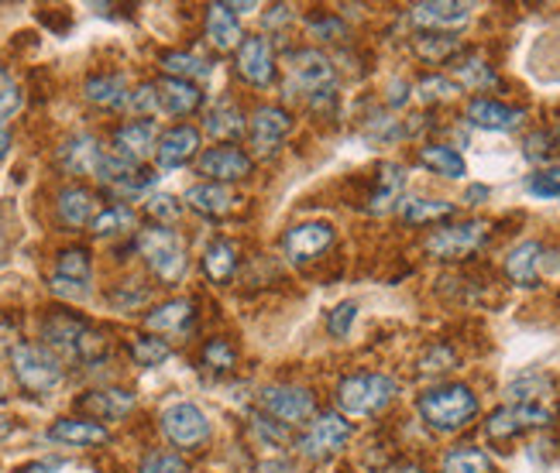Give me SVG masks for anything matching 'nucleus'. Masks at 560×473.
<instances>
[{
    "instance_id": "obj_1",
    "label": "nucleus",
    "mask_w": 560,
    "mask_h": 473,
    "mask_svg": "<svg viewBox=\"0 0 560 473\" xmlns=\"http://www.w3.org/2000/svg\"><path fill=\"white\" fill-rule=\"evenodd\" d=\"M45 346L52 351L59 360H72V364H93L107 354V340L104 333H96L93 327H86L83 319L69 316V312H52L42 327Z\"/></svg>"
},
{
    "instance_id": "obj_2",
    "label": "nucleus",
    "mask_w": 560,
    "mask_h": 473,
    "mask_svg": "<svg viewBox=\"0 0 560 473\" xmlns=\"http://www.w3.org/2000/svg\"><path fill=\"white\" fill-rule=\"evenodd\" d=\"M420 415L436 433H457L478 415V398L468 385H441L420 394Z\"/></svg>"
},
{
    "instance_id": "obj_3",
    "label": "nucleus",
    "mask_w": 560,
    "mask_h": 473,
    "mask_svg": "<svg viewBox=\"0 0 560 473\" xmlns=\"http://www.w3.org/2000/svg\"><path fill=\"white\" fill-rule=\"evenodd\" d=\"M138 251L144 258V264H149L155 275L162 282H179L186 275V244L176 230H168V227H149V230H141L138 234Z\"/></svg>"
},
{
    "instance_id": "obj_4",
    "label": "nucleus",
    "mask_w": 560,
    "mask_h": 473,
    "mask_svg": "<svg viewBox=\"0 0 560 473\" xmlns=\"http://www.w3.org/2000/svg\"><path fill=\"white\" fill-rule=\"evenodd\" d=\"M11 367L24 391L48 394L62 385V360L45 343H18V351L11 354Z\"/></svg>"
},
{
    "instance_id": "obj_5",
    "label": "nucleus",
    "mask_w": 560,
    "mask_h": 473,
    "mask_svg": "<svg viewBox=\"0 0 560 473\" xmlns=\"http://www.w3.org/2000/svg\"><path fill=\"white\" fill-rule=\"evenodd\" d=\"M396 398V381L385 375H354L340 381L337 405L348 415H375Z\"/></svg>"
},
{
    "instance_id": "obj_6",
    "label": "nucleus",
    "mask_w": 560,
    "mask_h": 473,
    "mask_svg": "<svg viewBox=\"0 0 560 473\" xmlns=\"http://www.w3.org/2000/svg\"><path fill=\"white\" fill-rule=\"evenodd\" d=\"M348 439H351V422L337 412H320L310 422V429L300 436V450L310 460H327L345 450Z\"/></svg>"
},
{
    "instance_id": "obj_7",
    "label": "nucleus",
    "mask_w": 560,
    "mask_h": 473,
    "mask_svg": "<svg viewBox=\"0 0 560 473\" xmlns=\"http://www.w3.org/2000/svg\"><path fill=\"white\" fill-rule=\"evenodd\" d=\"M162 433L179 450H192V446H203L210 439V422L203 409L192 402H176L162 412Z\"/></svg>"
},
{
    "instance_id": "obj_8",
    "label": "nucleus",
    "mask_w": 560,
    "mask_h": 473,
    "mask_svg": "<svg viewBox=\"0 0 560 473\" xmlns=\"http://www.w3.org/2000/svg\"><path fill=\"white\" fill-rule=\"evenodd\" d=\"M285 76H289V93H330L334 86V66L324 52L316 48H303V52H292L285 62Z\"/></svg>"
},
{
    "instance_id": "obj_9",
    "label": "nucleus",
    "mask_w": 560,
    "mask_h": 473,
    "mask_svg": "<svg viewBox=\"0 0 560 473\" xmlns=\"http://www.w3.org/2000/svg\"><path fill=\"white\" fill-rule=\"evenodd\" d=\"M489 237V227L481 220H468V223H454V227H441L436 234H430L427 240V251L433 258H444V261H457V258H468L475 255L478 247Z\"/></svg>"
},
{
    "instance_id": "obj_10",
    "label": "nucleus",
    "mask_w": 560,
    "mask_h": 473,
    "mask_svg": "<svg viewBox=\"0 0 560 473\" xmlns=\"http://www.w3.org/2000/svg\"><path fill=\"white\" fill-rule=\"evenodd\" d=\"M114 152H104L101 141H96L93 134H77V138H69L62 144V152H59V162L69 168V172H77V176H93L96 182L104 179V172L110 165Z\"/></svg>"
},
{
    "instance_id": "obj_11",
    "label": "nucleus",
    "mask_w": 560,
    "mask_h": 473,
    "mask_svg": "<svg viewBox=\"0 0 560 473\" xmlns=\"http://www.w3.org/2000/svg\"><path fill=\"white\" fill-rule=\"evenodd\" d=\"M261 409L272 418H279L282 426H296V422H306L313 415V394L306 388H292V385H272L261 394Z\"/></svg>"
},
{
    "instance_id": "obj_12",
    "label": "nucleus",
    "mask_w": 560,
    "mask_h": 473,
    "mask_svg": "<svg viewBox=\"0 0 560 473\" xmlns=\"http://www.w3.org/2000/svg\"><path fill=\"white\" fill-rule=\"evenodd\" d=\"M200 176H207L210 182H237L252 176V155H245L241 147L221 144L210 147V152L200 155Z\"/></svg>"
},
{
    "instance_id": "obj_13",
    "label": "nucleus",
    "mask_w": 560,
    "mask_h": 473,
    "mask_svg": "<svg viewBox=\"0 0 560 473\" xmlns=\"http://www.w3.org/2000/svg\"><path fill=\"white\" fill-rule=\"evenodd\" d=\"M292 128V120L282 107H261L255 117H252V147H255V155L258 158H272L285 134Z\"/></svg>"
},
{
    "instance_id": "obj_14",
    "label": "nucleus",
    "mask_w": 560,
    "mask_h": 473,
    "mask_svg": "<svg viewBox=\"0 0 560 473\" xmlns=\"http://www.w3.org/2000/svg\"><path fill=\"white\" fill-rule=\"evenodd\" d=\"M159 147V131L152 120H131L114 131V155L131 165H141Z\"/></svg>"
},
{
    "instance_id": "obj_15",
    "label": "nucleus",
    "mask_w": 560,
    "mask_h": 473,
    "mask_svg": "<svg viewBox=\"0 0 560 473\" xmlns=\"http://www.w3.org/2000/svg\"><path fill=\"white\" fill-rule=\"evenodd\" d=\"M334 240V227L330 223H300L285 234V255L289 261L306 264L313 258H320Z\"/></svg>"
},
{
    "instance_id": "obj_16",
    "label": "nucleus",
    "mask_w": 560,
    "mask_h": 473,
    "mask_svg": "<svg viewBox=\"0 0 560 473\" xmlns=\"http://www.w3.org/2000/svg\"><path fill=\"white\" fill-rule=\"evenodd\" d=\"M237 72L252 86H269L276 80V56L265 38H245L237 48Z\"/></svg>"
},
{
    "instance_id": "obj_17",
    "label": "nucleus",
    "mask_w": 560,
    "mask_h": 473,
    "mask_svg": "<svg viewBox=\"0 0 560 473\" xmlns=\"http://www.w3.org/2000/svg\"><path fill=\"white\" fill-rule=\"evenodd\" d=\"M409 17L427 32H457L471 21L468 4H454V0H430V4H417Z\"/></svg>"
},
{
    "instance_id": "obj_18",
    "label": "nucleus",
    "mask_w": 560,
    "mask_h": 473,
    "mask_svg": "<svg viewBox=\"0 0 560 473\" xmlns=\"http://www.w3.org/2000/svg\"><path fill=\"white\" fill-rule=\"evenodd\" d=\"M200 152V131L189 128V123H179V128L165 131L159 138V147H155V158L162 168H183L186 162H192Z\"/></svg>"
},
{
    "instance_id": "obj_19",
    "label": "nucleus",
    "mask_w": 560,
    "mask_h": 473,
    "mask_svg": "<svg viewBox=\"0 0 560 473\" xmlns=\"http://www.w3.org/2000/svg\"><path fill=\"white\" fill-rule=\"evenodd\" d=\"M468 120L475 128H485V131H516L520 123L526 120V110L520 107H505V104H495V99H471L468 104Z\"/></svg>"
},
{
    "instance_id": "obj_20",
    "label": "nucleus",
    "mask_w": 560,
    "mask_h": 473,
    "mask_svg": "<svg viewBox=\"0 0 560 473\" xmlns=\"http://www.w3.org/2000/svg\"><path fill=\"white\" fill-rule=\"evenodd\" d=\"M540 258H544V247L537 240H523V244L513 247V251H509L505 275L513 279L520 288H533L540 282Z\"/></svg>"
},
{
    "instance_id": "obj_21",
    "label": "nucleus",
    "mask_w": 560,
    "mask_h": 473,
    "mask_svg": "<svg viewBox=\"0 0 560 473\" xmlns=\"http://www.w3.org/2000/svg\"><path fill=\"white\" fill-rule=\"evenodd\" d=\"M186 206L217 220V216H228L237 206V196L221 182H200V186L186 189Z\"/></svg>"
},
{
    "instance_id": "obj_22",
    "label": "nucleus",
    "mask_w": 560,
    "mask_h": 473,
    "mask_svg": "<svg viewBox=\"0 0 560 473\" xmlns=\"http://www.w3.org/2000/svg\"><path fill=\"white\" fill-rule=\"evenodd\" d=\"M207 42L217 48V52H231V48H241V24L237 14L228 4H210L207 8Z\"/></svg>"
},
{
    "instance_id": "obj_23",
    "label": "nucleus",
    "mask_w": 560,
    "mask_h": 473,
    "mask_svg": "<svg viewBox=\"0 0 560 473\" xmlns=\"http://www.w3.org/2000/svg\"><path fill=\"white\" fill-rule=\"evenodd\" d=\"M144 327L155 330V333H168V336H179L192 327V303L189 298H173V303H162L155 306L149 316H144Z\"/></svg>"
},
{
    "instance_id": "obj_24",
    "label": "nucleus",
    "mask_w": 560,
    "mask_h": 473,
    "mask_svg": "<svg viewBox=\"0 0 560 473\" xmlns=\"http://www.w3.org/2000/svg\"><path fill=\"white\" fill-rule=\"evenodd\" d=\"M155 86H159V107L168 117H186L203 104V93L186 80H162Z\"/></svg>"
},
{
    "instance_id": "obj_25",
    "label": "nucleus",
    "mask_w": 560,
    "mask_h": 473,
    "mask_svg": "<svg viewBox=\"0 0 560 473\" xmlns=\"http://www.w3.org/2000/svg\"><path fill=\"white\" fill-rule=\"evenodd\" d=\"M402 192H406V168L396 165V162H385L378 168V189L372 196V206L369 213H388V210H396L402 206Z\"/></svg>"
},
{
    "instance_id": "obj_26",
    "label": "nucleus",
    "mask_w": 560,
    "mask_h": 473,
    "mask_svg": "<svg viewBox=\"0 0 560 473\" xmlns=\"http://www.w3.org/2000/svg\"><path fill=\"white\" fill-rule=\"evenodd\" d=\"M83 412H90L93 418H104V422H114V418H125L131 409H135V394L131 391H120V388H107V391H90L83 402H80Z\"/></svg>"
},
{
    "instance_id": "obj_27",
    "label": "nucleus",
    "mask_w": 560,
    "mask_h": 473,
    "mask_svg": "<svg viewBox=\"0 0 560 473\" xmlns=\"http://www.w3.org/2000/svg\"><path fill=\"white\" fill-rule=\"evenodd\" d=\"M48 439L66 442V446H101L107 442V429L101 422H90V418H59L56 426L48 429Z\"/></svg>"
},
{
    "instance_id": "obj_28",
    "label": "nucleus",
    "mask_w": 560,
    "mask_h": 473,
    "mask_svg": "<svg viewBox=\"0 0 560 473\" xmlns=\"http://www.w3.org/2000/svg\"><path fill=\"white\" fill-rule=\"evenodd\" d=\"M96 216V196L83 186H66L59 192V220L69 227H90Z\"/></svg>"
},
{
    "instance_id": "obj_29",
    "label": "nucleus",
    "mask_w": 560,
    "mask_h": 473,
    "mask_svg": "<svg viewBox=\"0 0 560 473\" xmlns=\"http://www.w3.org/2000/svg\"><path fill=\"white\" fill-rule=\"evenodd\" d=\"M83 93H86L90 104L104 107V110L128 107V99H131L128 80H125V76H93V80H86Z\"/></svg>"
},
{
    "instance_id": "obj_30",
    "label": "nucleus",
    "mask_w": 560,
    "mask_h": 473,
    "mask_svg": "<svg viewBox=\"0 0 560 473\" xmlns=\"http://www.w3.org/2000/svg\"><path fill=\"white\" fill-rule=\"evenodd\" d=\"M234 268H237V251H234L231 240H213L203 251V271H207L210 282H217V285L231 282Z\"/></svg>"
},
{
    "instance_id": "obj_31",
    "label": "nucleus",
    "mask_w": 560,
    "mask_h": 473,
    "mask_svg": "<svg viewBox=\"0 0 560 473\" xmlns=\"http://www.w3.org/2000/svg\"><path fill=\"white\" fill-rule=\"evenodd\" d=\"M420 162L430 172H436V176H444V179H460L468 172L465 158H460L454 147H447V144H427V147H420Z\"/></svg>"
},
{
    "instance_id": "obj_32",
    "label": "nucleus",
    "mask_w": 560,
    "mask_h": 473,
    "mask_svg": "<svg viewBox=\"0 0 560 473\" xmlns=\"http://www.w3.org/2000/svg\"><path fill=\"white\" fill-rule=\"evenodd\" d=\"M207 131L213 134V138H221V141H234V138H241L245 134V114H241L234 104H217L210 114H207Z\"/></svg>"
},
{
    "instance_id": "obj_33",
    "label": "nucleus",
    "mask_w": 560,
    "mask_h": 473,
    "mask_svg": "<svg viewBox=\"0 0 560 473\" xmlns=\"http://www.w3.org/2000/svg\"><path fill=\"white\" fill-rule=\"evenodd\" d=\"M553 394V381L544 375H526L509 385V405H547Z\"/></svg>"
},
{
    "instance_id": "obj_34",
    "label": "nucleus",
    "mask_w": 560,
    "mask_h": 473,
    "mask_svg": "<svg viewBox=\"0 0 560 473\" xmlns=\"http://www.w3.org/2000/svg\"><path fill=\"white\" fill-rule=\"evenodd\" d=\"M454 76H457V86H471V90H485V86H495L499 76L495 69L485 62L481 56H465L454 62Z\"/></svg>"
},
{
    "instance_id": "obj_35",
    "label": "nucleus",
    "mask_w": 560,
    "mask_h": 473,
    "mask_svg": "<svg viewBox=\"0 0 560 473\" xmlns=\"http://www.w3.org/2000/svg\"><path fill=\"white\" fill-rule=\"evenodd\" d=\"M162 69L168 72V80H207L210 76V66L197 56H189V52H165L162 59Z\"/></svg>"
},
{
    "instance_id": "obj_36",
    "label": "nucleus",
    "mask_w": 560,
    "mask_h": 473,
    "mask_svg": "<svg viewBox=\"0 0 560 473\" xmlns=\"http://www.w3.org/2000/svg\"><path fill=\"white\" fill-rule=\"evenodd\" d=\"M90 230L96 237H110V234H128L135 230V210L131 206H107L93 216L90 223Z\"/></svg>"
},
{
    "instance_id": "obj_37",
    "label": "nucleus",
    "mask_w": 560,
    "mask_h": 473,
    "mask_svg": "<svg viewBox=\"0 0 560 473\" xmlns=\"http://www.w3.org/2000/svg\"><path fill=\"white\" fill-rule=\"evenodd\" d=\"M444 473H492V460L478 446H457L444 457Z\"/></svg>"
},
{
    "instance_id": "obj_38",
    "label": "nucleus",
    "mask_w": 560,
    "mask_h": 473,
    "mask_svg": "<svg viewBox=\"0 0 560 473\" xmlns=\"http://www.w3.org/2000/svg\"><path fill=\"white\" fill-rule=\"evenodd\" d=\"M399 210L409 223H433L447 220L454 213V203H444V199H402Z\"/></svg>"
},
{
    "instance_id": "obj_39",
    "label": "nucleus",
    "mask_w": 560,
    "mask_h": 473,
    "mask_svg": "<svg viewBox=\"0 0 560 473\" xmlns=\"http://www.w3.org/2000/svg\"><path fill=\"white\" fill-rule=\"evenodd\" d=\"M131 357L138 367H159L165 364L168 357H173V351H168V343L165 340H155V336H138L131 343Z\"/></svg>"
},
{
    "instance_id": "obj_40",
    "label": "nucleus",
    "mask_w": 560,
    "mask_h": 473,
    "mask_svg": "<svg viewBox=\"0 0 560 473\" xmlns=\"http://www.w3.org/2000/svg\"><path fill=\"white\" fill-rule=\"evenodd\" d=\"M56 275L69 279V282H83L90 285V275H93V268H90V255L80 251V247H72V251H62L59 255V271Z\"/></svg>"
},
{
    "instance_id": "obj_41",
    "label": "nucleus",
    "mask_w": 560,
    "mask_h": 473,
    "mask_svg": "<svg viewBox=\"0 0 560 473\" xmlns=\"http://www.w3.org/2000/svg\"><path fill=\"white\" fill-rule=\"evenodd\" d=\"M457 93H460V86L447 76H427L417 83V96L423 104H447V99H454Z\"/></svg>"
},
{
    "instance_id": "obj_42",
    "label": "nucleus",
    "mask_w": 560,
    "mask_h": 473,
    "mask_svg": "<svg viewBox=\"0 0 560 473\" xmlns=\"http://www.w3.org/2000/svg\"><path fill=\"white\" fill-rule=\"evenodd\" d=\"M144 213H149V216L155 220V227H165V223H176V220H179L183 206L176 203L173 196L159 192V196H149V199H144Z\"/></svg>"
},
{
    "instance_id": "obj_43",
    "label": "nucleus",
    "mask_w": 560,
    "mask_h": 473,
    "mask_svg": "<svg viewBox=\"0 0 560 473\" xmlns=\"http://www.w3.org/2000/svg\"><path fill=\"white\" fill-rule=\"evenodd\" d=\"M526 192L540 199H560V168H540L526 179Z\"/></svg>"
},
{
    "instance_id": "obj_44",
    "label": "nucleus",
    "mask_w": 560,
    "mask_h": 473,
    "mask_svg": "<svg viewBox=\"0 0 560 473\" xmlns=\"http://www.w3.org/2000/svg\"><path fill=\"white\" fill-rule=\"evenodd\" d=\"M128 110H131V114H141V117H155V114H162V107H159V86H155V83H141V86L131 93V99H128Z\"/></svg>"
},
{
    "instance_id": "obj_45",
    "label": "nucleus",
    "mask_w": 560,
    "mask_h": 473,
    "mask_svg": "<svg viewBox=\"0 0 560 473\" xmlns=\"http://www.w3.org/2000/svg\"><path fill=\"white\" fill-rule=\"evenodd\" d=\"M417 52L423 59H430V62H444V59H451L457 52V38H430V35H423L417 42Z\"/></svg>"
},
{
    "instance_id": "obj_46",
    "label": "nucleus",
    "mask_w": 560,
    "mask_h": 473,
    "mask_svg": "<svg viewBox=\"0 0 560 473\" xmlns=\"http://www.w3.org/2000/svg\"><path fill=\"white\" fill-rule=\"evenodd\" d=\"M138 473H186V460L176 453H149L141 460Z\"/></svg>"
},
{
    "instance_id": "obj_47",
    "label": "nucleus",
    "mask_w": 560,
    "mask_h": 473,
    "mask_svg": "<svg viewBox=\"0 0 560 473\" xmlns=\"http://www.w3.org/2000/svg\"><path fill=\"white\" fill-rule=\"evenodd\" d=\"M18 107H21V90H18V83L8 76V72L0 69V123H4L8 117H14Z\"/></svg>"
},
{
    "instance_id": "obj_48",
    "label": "nucleus",
    "mask_w": 560,
    "mask_h": 473,
    "mask_svg": "<svg viewBox=\"0 0 560 473\" xmlns=\"http://www.w3.org/2000/svg\"><path fill=\"white\" fill-rule=\"evenodd\" d=\"M234 351H231V343H224V340H210L207 346H203V364L207 367H213V370H231L234 367Z\"/></svg>"
},
{
    "instance_id": "obj_49",
    "label": "nucleus",
    "mask_w": 560,
    "mask_h": 473,
    "mask_svg": "<svg viewBox=\"0 0 560 473\" xmlns=\"http://www.w3.org/2000/svg\"><path fill=\"white\" fill-rule=\"evenodd\" d=\"M354 316H358V306L354 303H345V306H337L327 319V330L330 336H348V330L354 327Z\"/></svg>"
},
{
    "instance_id": "obj_50",
    "label": "nucleus",
    "mask_w": 560,
    "mask_h": 473,
    "mask_svg": "<svg viewBox=\"0 0 560 473\" xmlns=\"http://www.w3.org/2000/svg\"><path fill=\"white\" fill-rule=\"evenodd\" d=\"M454 364H457L454 351H451V346H441V343H436L433 351L423 357V370H427V375H436V370H451Z\"/></svg>"
},
{
    "instance_id": "obj_51",
    "label": "nucleus",
    "mask_w": 560,
    "mask_h": 473,
    "mask_svg": "<svg viewBox=\"0 0 560 473\" xmlns=\"http://www.w3.org/2000/svg\"><path fill=\"white\" fill-rule=\"evenodd\" d=\"M553 155V138L544 131V134H529L526 138V158H533V162H544V158H550Z\"/></svg>"
},
{
    "instance_id": "obj_52",
    "label": "nucleus",
    "mask_w": 560,
    "mask_h": 473,
    "mask_svg": "<svg viewBox=\"0 0 560 473\" xmlns=\"http://www.w3.org/2000/svg\"><path fill=\"white\" fill-rule=\"evenodd\" d=\"M48 288H52L59 298H86V295H90V285H83V282H69V279H62V275H52Z\"/></svg>"
},
{
    "instance_id": "obj_53",
    "label": "nucleus",
    "mask_w": 560,
    "mask_h": 473,
    "mask_svg": "<svg viewBox=\"0 0 560 473\" xmlns=\"http://www.w3.org/2000/svg\"><path fill=\"white\" fill-rule=\"evenodd\" d=\"M310 28H313L316 35H320V38H327V42L345 38V24L334 21V17H313V21H310Z\"/></svg>"
},
{
    "instance_id": "obj_54",
    "label": "nucleus",
    "mask_w": 560,
    "mask_h": 473,
    "mask_svg": "<svg viewBox=\"0 0 560 473\" xmlns=\"http://www.w3.org/2000/svg\"><path fill=\"white\" fill-rule=\"evenodd\" d=\"M14 351H18V330L11 322H0V360L11 357Z\"/></svg>"
},
{
    "instance_id": "obj_55",
    "label": "nucleus",
    "mask_w": 560,
    "mask_h": 473,
    "mask_svg": "<svg viewBox=\"0 0 560 473\" xmlns=\"http://www.w3.org/2000/svg\"><path fill=\"white\" fill-rule=\"evenodd\" d=\"M252 473H296V466L285 463V460H265V463H258Z\"/></svg>"
},
{
    "instance_id": "obj_56",
    "label": "nucleus",
    "mask_w": 560,
    "mask_h": 473,
    "mask_svg": "<svg viewBox=\"0 0 560 473\" xmlns=\"http://www.w3.org/2000/svg\"><path fill=\"white\" fill-rule=\"evenodd\" d=\"M465 199H468V203H471V206H478V203H481V199H489V189H485V186H471Z\"/></svg>"
},
{
    "instance_id": "obj_57",
    "label": "nucleus",
    "mask_w": 560,
    "mask_h": 473,
    "mask_svg": "<svg viewBox=\"0 0 560 473\" xmlns=\"http://www.w3.org/2000/svg\"><path fill=\"white\" fill-rule=\"evenodd\" d=\"M18 473H52V463H28V466H21Z\"/></svg>"
},
{
    "instance_id": "obj_58",
    "label": "nucleus",
    "mask_w": 560,
    "mask_h": 473,
    "mask_svg": "<svg viewBox=\"0 0 560 473\" xmlns=\"http://www.w3.org/2000/svg\"><path fill=\"white\" fill-rule=\"evenodd\" d=\"M11 429H14V426H11V418H8V415H0V439H8Z\"/></svg>"
},
{
    "instance_id": "obj_59",
    "label": "nucleus",
    "mask_w": 560,
    "mask_h": 473,
    "mask_svg": "<svg viewBox=\"0 0 560 473\" xmlns=\"http://www.w3.org/2000/svg\"><path fill=\"white\" fill-rule=\"evenodd\" d=\"M8 147H11V138H8V131H0V158L8 155Z\"/></svg>"
}]
</instances>
